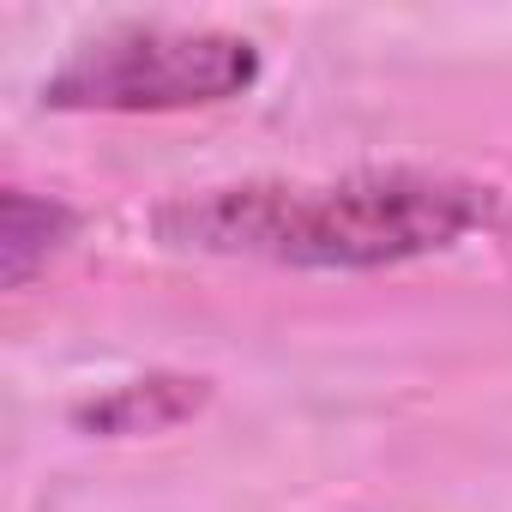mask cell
Returning <instances> with one entry per match:
<instances>
[{
	"label": "cell",
	"mask_w": 512,
	"mask_h": 512,
	"mask_svg": "<svg viewBox=\"0 0 512 512\" xmlns=\"http://www.w3.org/2000/svg\"><path fill=\"white\" fill-rule=\"evenodd\" d=\"M169 247L272 260L314 272H374L500 229V193L434 169H374L344 181H241L169 199L157 217Z\"/></svg>",
	"instance_id": "cell-1"
},
{
	"label": "cell",
	"mask_w": 512,
	"mask_h": 512,
	"mask_svg": "<svg viewBox=\"0 0 512 512\" xmlns=\"http://www.w3.org/2000/svg\"><path fill=\"white\" fill-rule=\"evenodd\" d=\"M253 79H260V49L235 31L121 25L79 43L43 79V103L61 115H163L229 103L253 91Z\"/></svg>",
	"instance_id": "cell-2"
},
{
	"label": "cell",
	"mask_w": 512,
	"mask_h": 512,
	"mask_svg": "<svg viewBox=\"0 0 512 512\" xmlns=\"http://www.w3.org/2000/svg\"><path fill=\"white\" fill-rule=\"evenodd\" d=\"M205 398H211L205 380H187V374H151V380H127V386H109L103 398L79 404L73 422L91 428V434H163V428L199 416Z\"/></svg>",
	"instance_id": "cell-3"
},
{
	"label": "cell",
	"mask_w": 512,
	"mask_h": 512,
	"mask_svg": "<svg viewBox=\"0 0 512 512\" xmlns=\"http://www.w3.org/2000/svg\"><path fill=\"white\" fill-rule=\"evenodd\" d=\"M67 235H73V211L61 199H37L13 187L0 199V278H7V290H19Z\"/></svg>",
	"instance_id": "cell-4"
}]
</instances>
